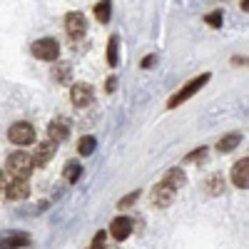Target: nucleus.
<instances>
[{
    "instance_id": "39448f33",
    "label": "nucleus",
    "mask_w": 249,
    "mask_h": 249,
    "mask_svg": "<svg viewBox=\"0 0 249 249\" xmlns=\"http://www.w3.org/2000/svg\"><path fill=\"white\" fill-rule=\"evenodd\" d=\"M70 100H72L75 107H88V105H92V100H95L92 85H88V82H75L72 90H70Z\"/></svg>"
},
{
    "instance_id": "5701e85b",
    "label": "nucleus",
    "mask_w": 249,
    "mask_h": 249,
    "mask_svg": "<svg viewBox=\"0 0 249 249\" xmlns=\"http://www.w3.org/2000/svg\"><path fill=\"white\" fill-rule=\"evenodd\" d=\"M137 197H140V192H132V195H127V197H122V199L117 202V207H120V210H127V207H132V204L137 202Z\"/></svg>"
},
{
    "instance_id": "b1692460",
    "label": "nucleus",
    "mask_w": 249,
    "mask_h": 249,
    "mask_svg": "<svg viewBox=\"0 0 249 249\" xmlns=\"http://www.w3.org/2000/svg\"><path fill=\"white\" fill-rule=\"evenodd\" d=\"M204 155H207V147H197V150H192L190 155L184 157V162H199Z\"/></svg>"
},
{
    "instance_id": "bb28decb",
    "label": "nucleus",
    "mask_w": 249,
    "mask_h": 249,
    "mask_svg": "<svg viewBox=\"0 0 249 249\" xmlns=\"http://www.w3.org/2000/svg\"><path fill=\"white\" fill-rule=\"evenodd\" d=\"M115 88H117V77H110L107 85H105V90H107V92H115Z\"/></svg>"
},
{
    "instance_id": "c756f323",
    "label": "nucleus",
    "mask_w": 249,
    "mask_h": 249,
    "mask_svg": "<svg viewBox=\"0 0 249 249\" xmlns=\"http://www.w3.org/2000/svg\"><path fill=\"white\" fill-rule=\"evenodd\" d=\"M105 249H110V247H105ZM112 249H115V247H112Z\"/></svg>"
},
{
    "instance_id": "cd10ccee",
    "label": "nucleus",
    "mask_w": 249,
    "mask_h": 249,
    "mask_svg": "<svg viewBox=\"0 0 249 249\" xmlns=\"http://www.w3.org/2000/svg\"><path fill=\"white\" fill-rule=\"evenodd\" d=\"M239 5H242V10L247 13V10H249V0H242V3H239Z\"/></svg>"
},
{
    "instance_id": "c85d7f7f",
    "label": "nucleus",
    "mask_w": 249,
    "mask_h": 249,
    "mask_svg": "<svg viewBox=\"0 0 249 249\" xmlns=\"http://www.w3.org/2000/svg\"><path fill=\"white\" fill-rule=\"evenodd\" d=\"M0 190H5V177H3V172H0Z\"/></svg>"
},
{
    "instance_id": "f257e3e1",
    "label": "nucleus",
    "mask_w": 249,
    "mask_h": 249,
    "mask_svg": "<svg viewBox=\"0 0 249 249\" xmlns=\"http://www.w3.org/2000/svg\"><path fill=\"white\" fill-rule=\"evenodd\" d=\"M5 167H8V172L13 175V179H28V175H30L33 167H35V164H33V155L18 150V152H13V155L8 157Z\"/></svg>"
},
{
    "instance_id": "1a4fd4ad",
    "label": "nucleus",
    "mask_w": 249,
    "mask_h": 249,
    "mask_svg": "<svg viewBox=\"0 0 249 249\" xmlns=\"http://www.w3.org/2000/svg\"><path fill=\"white\" fill-rule=\"evenodd\" d=\"M70 137V122L65 117H55L50 124H48V140L53 142H65Z\"/></svg>"
},
{
    "instance_id": "0eeeda50",
    "label": "nucleus",
    "mask_w": 249,
    "mask_h": 249,
    "mask_svg": "<svg viewBox=\"0 0 249 249\" xmlns=\"http://www.w3.org/2000/svg\"><path fill=\"white\" fill-rule=\"evenodd\" d=\"M65 30H68L70 37H82V35L88 33V20H85V15L77 13V10L68 13V15H65Z\"/></svg>"
},
{
    "instance_id": "2eb2a0df",
    "label": "nucleus",
    "mask_w": 249,
    "mask_h": 249,
    "mask_svg": "<svg viewBox=\"0 0 249 249\" xmlns=\"http://www.w3.org/2000/svg\"><path fill=\"white\" fill-rule=\"evenodd\" d=\"M204 192H207V195H212V197L224 195V177H222V175H212L210 179L204 182Z\"/></svg>"
},
{
    "instance_id": "7ed1b4c3",
    "label": "nucleus",
    "mask_w": 249,
    "mask_h": 249,
    "mask_svg": "<svg viewBox=\"0 0 249 249\" xmlns=\"http://www.w3.org/2000/svg\"><path fill=\"white\" fill-rule=\"evenodd\" d=\"M8 140L13 144H18V147H28V144L35 142V127L30 122H15L8 130Z\"/></svg>"
},
{
    "instance_id": "423d86ee",
    "label": "nucleus",
    "mask_w": 249,
    "mask_h": 249,
    "mask_svg": "<svg viewBox=\"0 0 249 249\" xmlns=\"http://www.w3.org/2000/svg\"><path fill=\"white\" fill-rule=\"evenodd\" d=\"M55 152H57V142H53V140H43L37 144V150L33 152V164L35 167H45V164L55 157Z\"/></svg>"
},
{
    "instance_id": "ddd939ff",
    "label": "nucleus",
    "mask_w": 249,
    "mask_h": 249,
    "mask_svg": "<svg viewBox=\"0 0 249 249\" xmlns=\"http://www.w3.org/2000/svg\"><path fill=\"white\" fill-rule=\"evenodd\" d=\"M5 195H8V199H25L30 195L28 179H13L10 184H5Z\"/></svg>"
},
{
    "instance_id": "a211bd4d",
    "label": "nucleus",
    "mask_w": 249,
    "mask_h": 249,
    "mask_svg": "<svg viewBox=\"0 0 249 249\" xmlns=\"http://www.w3.org/2000/svg\"><path fill=\"white\" fill-rule=\"evenodd\" d=\"M80 175H82L80 162H68L65 170H62V177H65V182H70V184H75V182L80 179Z\"/></svg>"
},
{
    "instance_id": "f8f14e48",
    "label": "nucleus",
    "mask_w": 249,
    "mask_h": 249,
    "mask_svg": "<svg viewBox=\"0 0 249 249\" xmlns=\"http://www.w3.org/2000/svg\"><path fill=\"white\" fill-rule=\"evenodd\" d=\"M28 234L23 232H5L0 237V249H20V247H28Z\"/></svg>"
},
{
    "instance_id": "a878e982",
    "label": "nucleus",
    "mask_w": 249,
    "mask_h": 249,
    "mask_svg": "<svg viewBox=\"0 0 249 249\" xmlns=\"http://www.w3.org/2000/svg\"><path fill=\"white\" fill-rule=\"evenodd\" d=\"M155 62H157V57H155V55H150V57H144V60H142V68H152Z\"/></svg>"
},
{
    "instance_id": "aec40b11",
    "label": "nucleus",
    "mask_w": 249,
    "mask_h": 249,
    "mask_svg": "<svg viewBox=\"0 0 249 249\" xmlns=\"http://www.w3.org/2000/svg\"><path fill=\"white\" fill-rule=\"evenodd\" d=\"M117 45H120V37L112 35V37L107 40V65H110V68H115L117 62H120V57H117Z\"/></svg>"
},
{
    "instance_id": "f03ea898",
    "label": "nucleus",
    "mask_w": 249,
    "mask_h": 249,
    "mask_svg": "<svg viewBox=\"0 0 249 249\" xmlns=\"http://www.w3.org/2000/svg\"><path fill=\"white\" fill-rule=\"evenodd\" d=\"M210 77H212L210 72H204V75H197L195 80H190V82H187V85H184L182 90H177V92H175V95L170 97V102H167V107H170V110L179 107V105H182L184 100H190V97H192L195 92H199V90H202V88L207 85V82H210Z\"/></svg>"
},
{
    "instance_id": "393cba45",
    "label": "nucleus",
    "mask_w": 249,
    "mask_h": 249,
    "mask_svg": "<svg viewBox=\"0 0 249 249\" xmlns=\"http://www.w3.org/2000/svg\"><path fill=\"white\" fill-rule=\"evenodd\" d=\"M107 247V234L105 232H97L92 239V249H105Z\"/></svg>"
},
{
    "instance_id": "20e7f679",
    "label": "nucleus",
    "mask_w": 249,
    "mask_h": 249,
    "mask_svg": "<svg viewBox=\"0 0 249 249\" xmlns=\"http://www.w3.org/2000/svg\"><path fill=\"white\" fill-rule=\"evenodd\" d=\"M33 55H35L37 60H45V62L57 60V55H60V45H57V40H53V37L35 40V43H33Z\"/></svg>"
},
{
    "instance_id": "4468645a",
    "label": "nucleus",
    "mask_w": 249,
    "mask_h": 249,
    "mask_svg": "<svg viewBox=\"0 0 249 249\" xmlns=\"http://www.w3.org/2000/svg\"><path fill=\"white\" fill-rule=\"evenodd\" d=\"M164 184H170L172 190L177 192L179 187H184V182H187V177H184V170H179V167H172V170H167L164 172V179H162Z\"/></svg>"
},
{
    "instance_id": "4be33fe9",
    "label": "nucleus",
    "mask_w": 249,
    "mask_h": 249,
    "mask_svg": "<svg viewBox=\"0 0 249 249\" xmlns=\"http://www.w3.org/2000/svg\"><path fill=\"white\" fill-rule=\"evenodd\" d=\"M204 23L212 25V28H219V25H222V13L214 10V13H210V15H204Z\"/></svg>"
},
{
    "instance_id": "9d476101",
    "label": "nucleus",
    "mask_w": 249,
    "mask_h": 249,
    "mask_svg": "<svg viewBox=\"0 0 249 249\" xmlns=\"http://www.w3.org/2000/svg\"><path fill=\"white\" fill-rule=\"evenodd\" d=\"M232 182H234V187H239V190H247L249 187V157L239 160L232 167Z\"/></svg>"
},
{
    "instance_id": "dca6fc26",
    "label": "nucleus",
    "mask_w": 249,
    "mask_h": 249,
    "mask_svg": "<svg viewBox=\"0 0 249 249\" xmlns=\"http://www.w3.org/2000/svg\"><path fill=\"white\" fill-rule=\"evenodd\" d=\"M239 142H242V135H239V132H230V135H224V137L217 142V150H219V152H232Z\"/></svg>"
},
{
    "instance_id": "6ab92c4d",
    "label": "nucleus",
    "mask_w": 249,
    "mask_h": 249,
    "mask_svg": "<svg viewBox=\"0 0 249 249\" xmlns=\"http://www.w3.org/2000/svg\"><path fill=\"white\" fill-rule=\"evenodd\" d=\"M110 13H112V3H110V0H100V3L95 5V18L100 20V23H107Z\"/></svg>"
},
{
    "instance_id": "9b49d317",
    "label": "nucleus",
    "mask_w": 249,
    "mask_h": 249,
    "mask_svg": "<svg viewBox=\"0 0 249 249\" xmlns=\"http://www.w3.org/2000/svg\"><path fill=\"white\" fill-rule=\"evenodd\" d=\"M110 234H112L117 242L127 239V237L132 234V222H130V217H115L112 224H110Z\"/></svg>"
},
{
    "instance_id": "412c9836",
    "label": "nucleus",
    "mask_w": 249,
    "mask_h": 249,
    "mask_svg": "<svg viewBox=\"0 0 249 249\" xmlns=\"http://www.w3.org/2000/svg\"><path fill=\"white\" fill-rule=\"evenodd\" d=\"M95 147H97L95 137H82V140H80V144H77V152L88 157V155H92V152H95Z\"/></svg>"
},
{
    "instance_id": "6e6552de",
    "label": "nucleus",
    "mask_w": 249,
    "mask_h": 249,
    "mask_svg": "<svg viewBox=\"0 0 249 249\" xmlns=\"http://www.w3.org/2000/svg\"><path fill=\"white\" fill-rule=\"evenodd\" d=\"M150 199H152V204H155V207L164 210V207H170V204L175 202V190H172L170 184L160 182V184H155V187H152V195H150Z\"/></svg>"
},
{
    "instance_id": "f3484780",
    "label": "nucleus",
    "mask_w": 249,
    "mask_h": 249,
    "mask_svg": "<svg viewBox=\"0 0 249 249\" xmlns=\"http://www.w3.org/2000/svg\"><path fill=\"white\" fill-rule=\"evenodd\" d=\"M53 75H55L57 82H62V85H65V82L72 80V65H68V62H57L55 70H53Z\"/></svg>"
}]
</instances>
